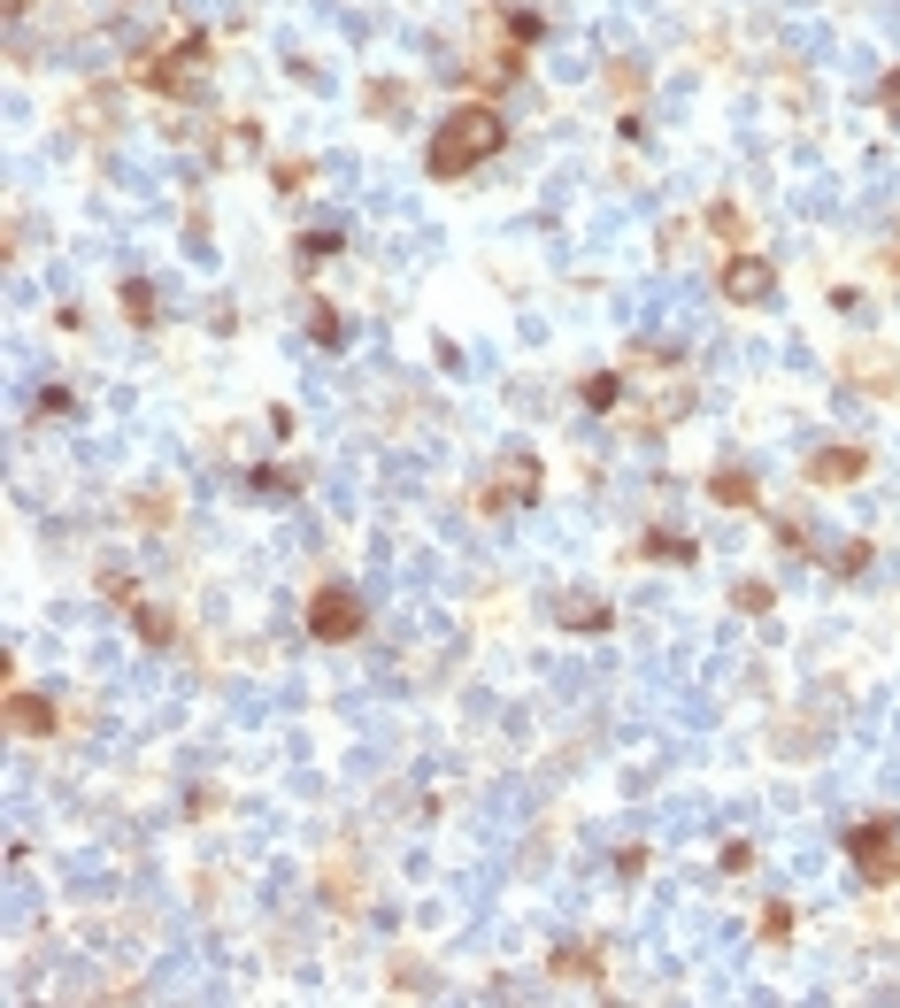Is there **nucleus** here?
<instances>
[{"label":"nucleus","instance_id":"nucleus-3","mask_svg":"<svg viewBox=\"0 0 900 1008\" xmlns=\"http://www.w3.org/2000/svg\"><path fill=\"white\" fill-rule=\"evenodd\" d=\"M770 285H777V277H770L762 254H731V262H724V293H731V300H754V308H762Z\"/></svg>","mask_w":900,"mask_h":1008},{"label":"nucleus","instance_id":"nucleus-6","mask_svg":"<svg viewBox=\"0 0 900 1008\" xmlns=\"http://www.w3.org/2000/svg\"><path fill=\"white\" fill-rule=\"evenodd\" d=\"M854 470H862V455H846V447H839V455H823V462H816V478H854Z\"/></svg>","mask_w":900,"mask_h":1008},{"label":"nucleus","instance_id":"nucleus-5","mask_svg":"<svg viewBox=\"0 0 900 1008\" xmlns=\"http://www.w3.org/2000/svg\"><path fill=\"white\" fill-rule=\"evenodd\" d=\"M9 717H16L24 732H47V724H55V709H47V701H9Z\"/></svg>","mask_w":900,"mask_h":1008},{"label":"nucleus","instance_id":"nucleus-7","mask_svg":"<svg viewBox=\"0 0 900 1008\" xmlns=\"http://www.w3.org/2000/svg\"><path fill=\"white\" fill-rule=\"evenodd\" d=\"M716 501H731V508H739V501H754V485H747L739 470H724V478H716Z\"/></svg>","mask_w":900,"mask_h":1008},{"label":"nucleus","instance_id":"nucleus-4","mask_svg":"<svg viewBox=\"0 0 900 1008\" xmlns=\"http://www.w3.org/2000/svg\"><path fill=\"white\" fill-rule=\"evenodd\" d=\"M854 855H862V870H869V878H892V870H900V862H892V824H862Z\"/></svg>","mask_w":900,"mask_h":1008},{"label":"nucleus","instance_id":"nucleus-1","mask_svg":"<svg viewBox=\"0 0 900 1008\" xmlns=\"http://www.w3.org/2000/svg\"><path fill=\"white\" fill-rule=\"evenodd\" d=\"M493 147H501V116H493V108H463V116H446V131L431 139L423 162H431V177H463V170L486 162Z\"/></svg>","mask_w":900,"mask_h":1008},{"label":"nucleus","instance_id":"nucleus-2","mask_svg":"<svg viewBox=\"0 0 900 1008\" xmlns=\"http://www.w3.org/2000/svg\"><path fill=\"white\" fill-rule=\"evenodd\" d=\"M308 623H316V639H354V631H362V600H354L346 585H323L316 608H308Z\"/></svg>","mask_w":900,"mask_h":1008}]
</instances>
